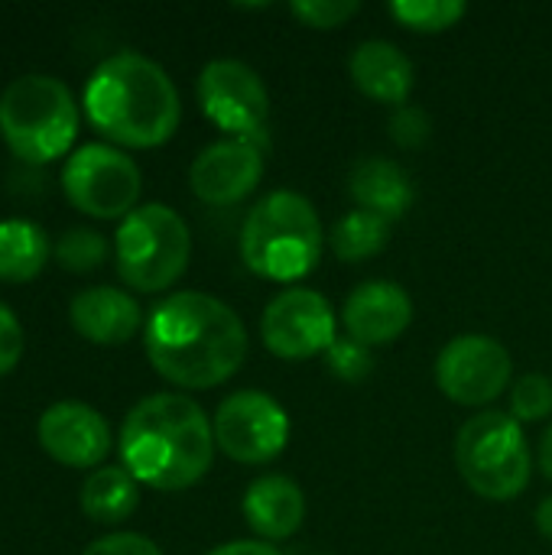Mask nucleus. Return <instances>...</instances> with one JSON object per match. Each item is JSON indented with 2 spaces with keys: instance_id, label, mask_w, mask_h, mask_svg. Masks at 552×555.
I'll return each instance as SVG.
<instances>
[{
  "instance_id": "20",
  "label": "nucleus",
  "mask_w": 552,
  "mask_h": 555,
  "mask_svg": "<svg viewBox=\"0 0 552 555\" xmlns=\"http://www.w3.org/2000/svg\"><path fill=\"white\" fill-rule=\"evenodd\" d=\"M140 504V481L127 468H98L81 485V511L101 527L127 520Z\"/></svg>"
},
{
  "instance_id": "12",
  "label": "nucleus",
  "mask_w": 552,
  "mask_h": 555,
  "mask_svg": "<svg viewBox=\"0 0 552 555\" xmlns=\"http://www.w3.org/2000/svg\"><path fill=\"white\" fill-rule=\"evenodd\" d=\"M511 354L491 335H459L436 358L439 390L462 406H485L511 384Z\"/></svg>"
},
{
  "instance_id": "3",
  "label": "nucleus",
  "mask_w": 552,
  "mask_h": 555,
  "mask_svg": "<svg viewBox=\"0 0 552 555\" xmlns=\"http://www.w3.org/2000/svg\"><path fill=\"white\" fill-rule=\"evenodd\" d=\"M85 114L107 140L150 150L176 133L182 104L163 65L124 49L91 72L85 85Z\"/></svg>"
},
{
  "instance_id": "14",
  "label": "nucleus",
  "mask_w": 552,
  "mask_h": 555,
  "mask_svg": "<svg viewBox=\"0 0 552 555\" xmlns=\"http://www.w3.org/2000/svg\"><path fill=\"white\" fill-rule=\"evenodd\" d=\"M39 446L49 459L68 468H94L111 452V429L104 416L78 400H62L39 416Z\"/></svg>"
},
{
  "instance_id": "31",
  "label": "nucleus",
  "mask_w": 552,
  "mask_h": 555,
  "mask_svg": "<svg viewBox=\"0 0 552 555\" xmlns=\"http://www.w3.org/2000/svg\"><path fill=\"white\" fill-rule=\"evenodd\" d=\"M208 555H283L277 546L264 543V540H234V543H224L218 550H211Z\"/></svg>"
},
{
  "instance_id": "17",
  "label": "nucleus",
  "mask_w": 552,
  "mask_h": 555,
  "mask_svg": "<svg viewBox=\"0 0 552 555\" xmlns=\"http://www.w3.org/2000/svg\"><path fill=\"white\" fill-rule=\"evenodd\" d=\"M241 511H244L247 527L264 543H277V540H290L303 527L306 498H303V488L293 478L264 475V478L251 481V488L244 491Z\"/></svg>"
},
{
  "instance_id": "11",
  "label": "nucleus",
  "mask_w": 552,
  "mask_h": 555,
  "mask_svg": "<svg viewBox=\"0 0 552 555\" xmlns=\"http://www.w3.org/2000/svg\"><path fill=\"white\" fill-rule=\"evenodd\" d=\"M335 309L329 299L306 286H290L270 299L260 319V335L270 354L283 361H309L325 354L338 338Z\"/></svg>"
},
{
  "instance_id": "22",
  "label": "nucleus",
  "mask_w": 552,
  "mask_h": 555,
  "mask_svg": "<svg viewBox=\"0 0 552 555\" xmlns=\"http://www.w3.org/2000/svg\"><path fill=\"white\" fill-rule=\"evenodd\" d=\"M387 241H390V221L381 215H371L364 208L348 211L329 231V244H332L335 257L348 260V263H361V260L381 254L387 247Z\"/></svg>"
},
{
  "instance_id": "5",
  "label": "nucleus",
  "mask_w": 552,
  "mask_h": 555,
  "mask_svg": "<svg viewBox=\"0 0 552 555\" xmlns=\"http://www.w3.org/2000/svg\"><path fill=\"white\" fill-rule=\"evenodd\" d=\"M0 133L26 163H52L78 133V104L55 75H23L0 94Z\"/></svg>"
},
{
  "instance_id": "13",
  "label": "nucleus",
  "mask_w": 552,
  "mask_h": 555,
  "mask_svg": "<svg viewBox=\"0 0 552 555\" xmlns=\"http://www.w3.org/2000/svg\"><path fill=\"white\" fill-rule=\"evenodd\" d=\"M264 176V146L251 140H218L208 143L189 166L192 192L215 208L238 205L247 198Z\"/></svg>"
},
{
  "instance_id": "24",
  "label": "nucleus",
  "mask_w": 552,
  "mask_h": 555,
  "mask_svg": "<svg viewBox=\"0 0 552 555\" xmlns=\"http://www.w3.org/2000/svg\"><path fill=\"white\" fill-rule=\"evenodd\" d=\"M55 260L62 270L88 273L107 260V241L91 228H72L55 241Z\"/></svg>"
},
{
  "instance_id": "26",
  "label": "nucleus",
  "mask_w": 552,
  "mask_h": 555,
  "mask_svg": "<svg viewBox=\"0 0 552 555\" xmlns=\"http://www.w3.org/2000/svg\"><path fill=\"white\" fill-rule=\"evenodd\" d=\"M325 364H329L332 377H338L345 384H361L371 374L374 358H371V348H364L361 341H355V338H335L332 348L325 351Z\"/></svg>"
},
{
  "instance_id": "28",
  "label": "nucleus",
  "mask_w": 552,
  "mask_h": 555,
  "mask_svg": "<svg viewBox=\"0 0 552 555\" xmlns=\"http://www.w3.org/2000/svg\"><path fill=\"white\" fill-rule=\"evenodd\" d=\"M390 140L403 150H416L423 146L429 137H433V120L423 107L416 104H403V107H394V117H390Z\"/></svg>"
},
{
  "instance_id": "1",
  "label": "nucleus",
  "mask_w": 552,
  "mask_h": 555,
  "mask_svg": "<svg viewBox=\"0 0 552 555\" xmlns=\"http://www.w3.org/2000/svg\"><path fill=\"white\" fill-rule=\"evenodd\" d=\"M143 345L153 371L185 390L224 384L247 358V332L238 312L195 289L172 293L150 312Z\"/></svg>"
},
{
  "instance_id": "8",
  "label": "nucleus",
  "mask_w": 552,
  "mask_h": 555,
  "mask_svg": "<svg viewBox=\"0 0 552 555\" xmlns=\"http://www.w3.org/2000/svg\"><path fill=\"white\" fill-rule=\"evenodd\" d=\"M62 189L68 202L91 218H127L140 198V169L124 150L88 143L68 156Z\"/></svg>"
},
{
  "instance_id": "29",
  "label": "nucleus",
  "mask_w": 552,
  "mask_h": 555,
  "mask_svg": "<svg viewBox=\"0 0 552 555\" xmlns=\"http://www.w3.org/2000/svg\"><path fill=\"white\" fill-rule=\"evenodd\" d=\"M20 354H23L20 319L13 315V309L7 302H0V377L10 374L20 364Z\"/></svg>"
},
{
  "instance_id": "10",
  "label": "nucleus",
  "mask_w": 552,
  "mask_h": 555,
  "mask_svg": "<svg viewBox=\"0 0 552 555\" xmlns=\"http://www.w3.org/2000/svg\"><path fill=\"white\" fill-rule=\"evenodd\" d=\"M215 446L241 465H267L290 442L286 410L260 390H238L215 410Z\"/></svg>"
},
{
  "instance_id": "6",
  "label": "nucleus",
  "mask_w": 552,
  "mask_h": 555,
  "mask_svg": "<svg viewBox=\"0 0 552 555\" xmlns=\"http://www.w3.org/2000/svg\"><path fill=\"white\" fill-rule=\"evenodd\" d=\"M462 481L485 501H514L530 485V449L524 426L511 413L485 410L455 436Z\"/></svg>"
},
{
  "instance_id": "23",
  "label": "nucleus",
  "mask_w": 552,
  "mask_h": 555,
  "mask_svg": "<svg viewBox=\"0 0 552 555\" xmlns=\"http://www.w3.org/2000/svg\"><path fill=\"white\" fill-rule=\"evenodd\" d=\"M387 10L394 20L416 33H442L468 13L462 0H394Z\"/></svg>"
},
{
  "instance_id": "16",
  "label": "nucleus",
  "mask_w": 552,
  "mask_h": 555,
  "mask_svg": "<svg viewBox=\"0 0 552 555\" xmlns=\"http://www.w3.org/2000/svg\"><path fill=\"white\" fill-rule=\"evenodd\" d=\"M68 319L75 332L91 345H124L137 335L143 312L130 293L114 286H94L81 289L72 299Z\"/></svg>"
},
{
  "instance_id": "7",
  "label": "nucleus",
  "mask_w": 552,
  "mask_h": 555,
  "mask_svg": "<svg viewBox=\"0 0 552 555\" xmlns=\"http://www.w3.org/2000/svg\"><path fill=\"white\" fill-rule=\"evenodd\" d=\"M114 254H117V273L127 286L140 293H159L172 286L189 267V254H192L189 224L169 205L159 202L140 205L120 221L114 237Z\"/></svg>"
},
{
  "instance_id": "2",
  "label": "nucleus",
  "mask_w": 552,
  "mask_h": 555,
  "mask_svg": "<svg viewBox=\"0 0 552 555\" xmlns=\"http://www.w3.org/2000/svg\"><path fill=\"white\" fill-rule=\"evenodd\" d=\"M124 468L153 491H185L198 485L215 459V429L205 410L182 393L140 400L120 429Z\"/></svg>"
},
{
  "instance_id": "25",
  "label": "nucleus",
  "mask_w": 552,
  "mask_h": 555,
  "mask_svg": "<svg viewBox=\"0 0 552 555\" xmlns=\"http://www.w3.org/2000/svg\"><path fill=\"white\" fill-rule=\"evenodd\" d=\"M552 413V384L543 374H524L511 390V416L517 423H540Z\"/></svg>"
},
{
  "instance_id": "18",
  "label": "nucleus",
  "mask_w": 552,
  "mask_h": 555,
  "mask_svg": "<svg viewBox=\"0 0 552 555\" xmlns=\"http://www.w3.org/2000/svg\"><path fill=\"white\" fill-rule=\"evenodd\" d=\"M348 75L355 88L377 104L403 107L413 91V62L400 46L387 39H368L355 46L348 59Z\"/></svg>"
},
{
  "instance_id": "27",
  "label": "nucleus",
  "mask_w": 552,
  "mask_h": 555,
  "mask_svg": "<svg viewBox=\"0 0 552 555\" xmlns=\"http://www.w3.org/2000/svg\"><path fill=\"white\" fill-rule=\"evenodd\" d=\"M290 10L306 26L335 29V26L348 23L361 10V3L358 0H296V3H290Z\"/></svg>"
},
{
  "instance_id": "9",
  "label": "nucleus",
  "mask_w": 552,
  "mask_h": 555,
  "mask_svg": "<svg viewBox=\"0 0 552 555\" xmlns=\"http://www.w3.org/2000/svg\"><path fill=\"white\" fill-rule=\"evenodd\" d=\"M198 104L202 114L234 140L267 143L270 98L264 78L238 59H215L198 75Z\"/></svg>"
},
{
  "instance_id": "15",
  "label": "nucleus",
  "mask_w": 552,
  "mask_h": 555,
  "mask_svg": "<svg viewBox=\"0 0 552 555\" xmlns=\"http://www.w3.org/2000/svg\"><path fill=\"white\" fill-rule=\"evenodd\" d=\"M342 322L348 338L361 341L364 348L390 345L400 338L413 322V299L400 283L390 280H368L351 289L342 309Z\"/></svg>"
},
{
  "instance_id": "21",
  "label": "nucleus",
  "mask_w": 552,
  "mask_h": 555,
  "mask_svg": "<svg viewBox=\"0 0 552 555\" xmlns=\"http://www.w3.org/2000/svg\"><path fill=\"white\" fill-rule=\"evenodd\" d=\"M49 260V237L29 218L0 221V280L29 283L42 273Z\"/></svg>"
},
{
  "instance_id": "4",
  "label": "nucleus",
  "mask_w": 552,
  "mask_h": 555,
  "mask_svg": "<svg viewBox=\"0 0 552 555\" xmlns=\"http://www.w3.org/2000/svg\"><path fill=\"white\" fill-rule=\"evenodd\" d=\"M322 221L312 202L280 189L264 195L241 228V257L251 273L273 283H296L322 257Z\"/></svg>"
},
{
  "instance_id": "33",
  "label": "nucleus",
  "mask_w": 552,
  "mask_h": 555,
  "mask_svg": "<svg viewBox=\"0 0 552 555\" xmlns=\"http://www.w3.org/2000/svg\"><path fill=\"white\" fill-rule=\"evenodd\" d=\"M537 462H540L543 478L552 481V426L543 433V439H540V455H537Z\"/></svg>"
},
{
  "instance_id": "30",
  "label": "nucleus",
  "mask_w": 552,
  "mask_h": 555,
  "mask_svg": "<svg viewBox=\"0 0 552 555\" xmlns=\"http://www.w3.org/2000/svg\"><path fill=\"white\" fill-rule=\"evenodd\" d=\"M81 555H163L159 546L140 533H111L94 540Z\"/></svg>"
},
{
  "instance_id": "32",
  "label": "nucleus",
  "mask_w": 552,
  "mask_h": 555,
  "mask_svg": "<svg viewBox=\"0 0 552 555\" xmlns=\"http://www.w3.org/2000/svg\"><path fill=\"white\" fill-rule=\"evenodd\" d=\"M534 520H537V530H540V537H543V540H552V498H543V501L537 504V514H534Z\"/></svg>"
},
{
  "instance_id": "19",
  "label": "nucleus",
  "mask_w": 552,
  "mask_h": 555,
  "mask_svg": "<svg viewBox=\"0 0 552 555\" xmlns=\"http://www.w3.org/2000/svg\"><path fill=\"white\" fill-rule=\"evenodd\" d=\"M348 192L358 208L397 221L413 205V179L407 169L384 156H364L348 172Z\"/></svg>"
}]
</instances>
